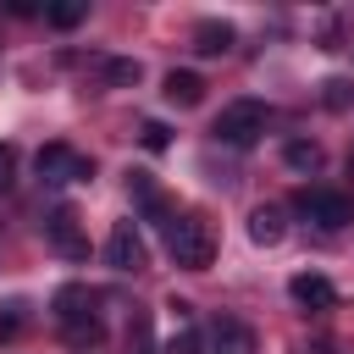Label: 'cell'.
<instances>
[{"instance_id": "obj_6", "label": "cell", "mask_w": 354, "mask_h": 354, "mask_svg": "<svg viewBox=\"0 0 354 354\" xmlns=\"http://www.w3.org/2000/svg\"><path fill=\"white\" fill-rule=\"evenodd\" d=\"M44 238H50V249H55V254H66V260H88V238H83V227H77V210H72V205H55V210L44 216Z\"/></svg>"}, {"instance_id": "obj_17", "label": "cell", "mask_w": 354, "mask_h": 354, "mask_svg": "<svg viewBox=\"0 0 354 354\" xmlns=\"http://www.w3.org/2000/svg\"><path fill=\"white\" fill-rule=\"evenodd\" d=\"M321 100H326L332 111H348V105H354V83H348V77H332V83H321Z\"/></svg>"}, {"instance_id": "obj_21", "label": "cell", "mask_w": 354, "mask_h": 354, "mask_svg": "<svg viewBox=\"0 0 354 354\" xmlns=\"http://www.w3.org/2000/svg\"><path fill=\"white\" fill-rule=\"evenodd\" d=\"M11 183H17V149H11V144H0V194H6Z\"/></svg>"}, {"instance_id": "obj_18", "label": "cell", "mask_w": 354, "mask_h": 354, "mask_svg": "<svg viewBox=\"0 0 354 354\" xmlns=\"http://www.w3.org/2000/svg\"><path fill=\"white\" fill-rule=\"evenodd\" d=\"M138 144H144L149 155H160V149L171 144V127H166V122H144V127H138Z\"/></svg>"}, {"instance_id": "obj_7", "label": "cell", "mask_w": 354, "mask_h": 354, "mask_svg": "<svg viewBox=\"0 0 354 354\" xmlns=\"http://www.w3.org/2000/svg\"><path fill=\"white\" fill-rule=\"evenodd\" d=\"M205 343H210V354H254V326L238 315H216L205 326Z\"/></svg>"}, {"instance_id": "obj_2", "label": "cell", "mask_w": 354, "mask_h": 354, "mask_svg": "<svg viewBox=\"0 0 354 354\" xmlns=\"http://www.w3.org/2000/svg\"><path fill=\"white\" fill-rule=\"evenodd\" d=\"M160 232H166V254H171L183 271H205V266L216 260V238H210V227H205L199 216H171Z\"/></svg>"}, {"instance_id": "obj_3", "label": "cell", "mask_w": 354, "mask_h": 354, "mask_svg": "<svg viewBox=\"0 0 354 354\" xmlns=\"http://www.w3.org/2000/svg\"><path fill=\"white\" fill-rule=\"evenodd\" d=\"M33 166H39V183H50V188H61V183H88V177H94V160L77 155L72 144H44Z\"/></svg>"}, {"instance_id": "obj_12", "label": "cell", "mask_w": 354, "mask_h": 354, "mask_svg": "<svg viewBox=\"0 0 354 354\" xmlns=\"http://www.w3.org/2000/svg\"><path fill=\"white\" fill-rule=\"evenodd\" d=\"M50 310H55V321H77V315H88V288H77V282H66V288H55V299H50Z\"/></svg>"}, {"instance_id": "obj_11", "label": "cell", "mask_w": 354, "mask_h": 354, "mask_svg": "<svg viewBox=\"0 0 354 354\" xmlns=\"http://www.w3.org/2000/svg\"><path fill=\"white\" fill-rule=\"evenodd\" d=\"M160 94H166V105H183V111H188V105H199V100H205V77H199V72H177V66H171V72H166V83H160Z\"/></svg>"}, {"instance_id": "obj_1", "label": "cell", "mask_w": 354, "mask_h": 354, "mask_svg": "<svg viewBox=\"0 0 354 354\" xmlns=\"http://www.w3.org/2000/svg\"><path fill=\"white\" fill-rule=\"evenodd\" d=\"M266 127H271V105L266 100H232V105H221V116H216L210 133L227 149H249V144L266 138Z\"/></svg>"}, {"instance_id": "obj_15", "label": "cell", "mask_w": 354, "mask_h": 354, "mask_svg": "<svg viewBox=\"0 0 354 354\" xmlns=\"http://www.w3.org/2000/svg\"><path fill=\"white\" fill-rule=\"evenodd\" d=\"M44 17H50V28H77L88 17V0H55V6H44Z\"/></svg>"}, {"instance_id": "obj_4", "label": "cell", "mask_w": 354, "mask_h": 354, "mask_svg": "<svg viewBox=\"0 0 354 354\" xmlns=\"http://www.w3.org/2000/svg\"><path fill=\"white\" fill-rule=\"evenodd\" d=\"M293 205H299L315 227H326V232H337V227L354 221V205H348V194H337V188H304Z\"/></svg>"}, {"instance_id": "obj_20", "label": "cell", "mask_w": 354, "mask_h": 354, "mask_svg": "<svg viewBox=\"0 0 354 354\" xmlns=\"http://www.w3.org/2000/svg\"><path fill=\"white\" fill-rule=\"evenodd\" d=\"M127 337L138 343V354H155V337H149V315H144V310L133 315V326H127Z\"/></svg>"}, {"instance_id": "obj_16", "label": "cell", "mask_w": 354, "mask_h": 354, "mask_svg": "<svg viewBox=\"0 0 354 354\" xmlns=\"http://www.w3.org/2000/svg\"><path fill=\"white\" fill-rule=\"evenodd\" d=\"M166 354H205V332L199 326H177L171 343H166Z\"/></svg>"}, {"instance_id": "obj_14", "label": "cell", "mask_w": 354, "mask_h": 354, "mask_svg": "<svg viewBox=\"0 0 354 354\" xmlns=\"http://www.w3.org/2000/svg\"><path fill=\"white\" fill-rule=\"evenodd\" d=\"M282 160H288L293 171H315V166H321V144H310V138H288V144H282Z\"/></svg>"}, {"instance_id": "obj_5", "label": "cell", "mask_w": 354, "mask_h": 354, "mask_svg": "<svg viewBox=\"0 0 354 354\" xmlns=\"http://www.w3.org/2000/svg\"><path fill=\"white\" fill-rule=\"evenodd\" d=\"M105 266H111V271H144V266H149V249H144V232L133 227V216L111 227V238H105Z\"/></svg>"}, {"instance_id": "obj_19", "label": "cell", "mask_w": 354, "mask_h": 354, "mask_svg": "<svg viewBox=\"0 0 354 354\" xmlns=\"http://www.w3.org/2000/svg\"><path fill=\"white\" fill-rule=\"evenodd\" d=\"M105 83H138V61H100Z\"/></svg>"}, {"instance_id": "obj_10", "label": "cell", "mask_w": 354, "mask_h": 354, "mask_svg": "<svg viewBox=\"0 0 354 354\" xmlns=\"http://www.w3.org/2000/svg\"><path fill=\"white\" fill-rule=\"evenodd\" d=\"M188 44H194V55H227V50H232V22L205 17V22H194Z\"/></svg>"}, {"instance_id": "obj_8", "label": "cell", "mask_w": 354, "mask_h": 354, "mask_svg": "<svg viewBox=\"0 0 354 354\" xmlns=\"http://www.w3.org/2000/svg\"><path fill=\"white\" fill-rule=\"evenodd\" d=\"M249 238H254L260 249H277V243L288 238V216H282V205H254V210H249Z\"/></svg>"}, {"instance_id": "obj_9", "label": "cell", "mask_w": 354, "mask_h": 354, "mask_svg": "<svg viewBox=\"0 0 354 354\" xmlns=\"http://www.w3.org/2000/svg\"><path fill=\"white\" fill-rule=\"evenodd\" d=\"M288 293H293V304H304V310H332V304H337V288H332L326 277H315V271H299V277L288 282Z\"/></svg>"}, {"instance_id": "obj_13", "label": "cell", "mask_w": 354, "mask_h": 354, "mask_svg": "<svg viewBox=\"0 0 354 354\" xmlns=\"http://www.w3.org/2000/svg\"><path fill=\"white\" fill-rule=\"evenodd\" d=\"M61 332H66V343L72 348H94L100 337H105V326H100V315L88 310V315H77V321H61Z\"/></svg>"}]
</instances>
